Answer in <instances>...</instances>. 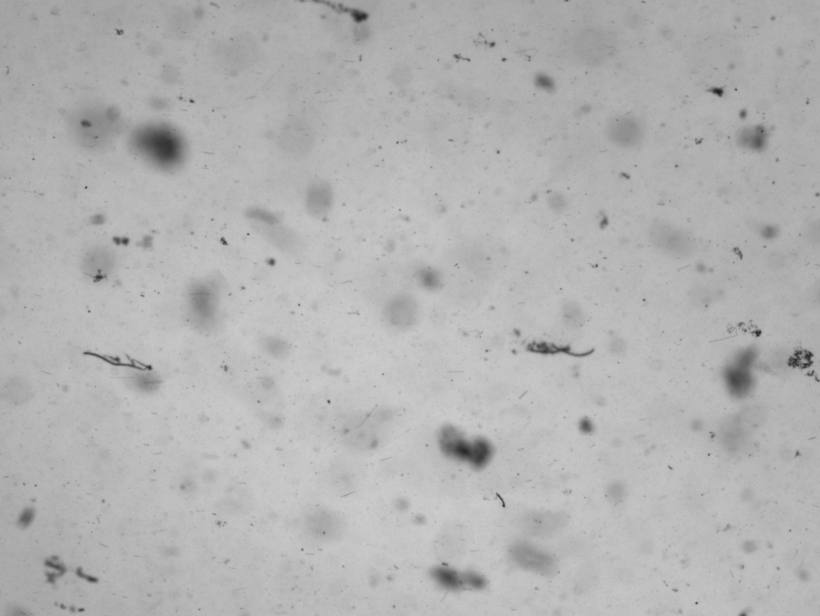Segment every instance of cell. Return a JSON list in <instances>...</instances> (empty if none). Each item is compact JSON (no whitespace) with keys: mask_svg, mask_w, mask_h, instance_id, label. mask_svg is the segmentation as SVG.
I'll return each instance as SVG.
<instances>
[{"mask_svg":"<svg viewBox=\"0 0 820 616\" xmlns=\"http://www.w3.org/2000/svg\"><path fill=\"white\" fill-rule=\"evenodd\" d=\"M332 201L330 187L323 182H316L308 187L306 191V211L313 218H323L330 210Z\"/></svg>","mask_w":820,"mask_h":616,"instance_id":"8992f818","label":"cell"},{"mask_svg":"<svg viewBox=\"0 0 820 616\" xmlns=\"http://www.w3.org/2000/svg\"><path fill=\"white\" fill-rule=\"evenodd\" d=\"M397 509L400 511H406L409 506L408 501L405 499L399 500L396 502Z\"/></svg>","mask_w":820,"mask_h":616,"instance_id":"4fadbf2b","label":"cell"},{"mask_svg":"<svg viewBox=\"0 0 820 616\" xmlns=\"http://www.w3.org/2000/svg\"><path fill=\"white\" fill-rule=\"evenodd\" d=\"M649 238L656 248L673 256L686 257L695 250L691 236L667 223L653 224Z\"/></svg>","mask_w":820,"mask_h":616,"instance_id":"6da1fadb","label":"cell"},{"mask_svg":"<svg viewBox=\"0 0 820 616\" xmlns=\"http://www.w3.org/2000/svg\"><path fill=\"white\" fill-rule=\"evenodd\" d=\"M438 445L443 454L453 460L468 463L472 442L466 440L455 427L446 425L438 435Z\"/></svg>","mask_w":820,"mask_h":616,"instance_id":"5b68a950","label":"cell"},{"mask_svg":"<svg viewBox=\"0 0 820 616\" xmlns=\"http://www.w3.org/2000/svg\"><path fill=\"white\" fill-rule=\"evenodd\" d=\"M494 449L492 445L484 438H476L472 441L471 454L469 464L476 469H481L487 466L493 457Z\"/></svg>","mask_w":820,"mask_h":616,"instance_id":"ba28073f","label":"cell"},{"mask_svg":"<svg viewBox=\"0 0 820 616\" xmlns=\"http://www.w3.org/2000/svg\"><path fill=\"white\" fill-rule=\"evenodd\" d=\"M509 556L522 568L541 575H551L556 567L554 558L550 554L526 543H516L511 546Z\"/></svg>","mask_w":820,"mask_h":616,"instance_id":"277c9868","label":"cell"},{"mask_svg":"<svg viewBox=\"0 0 820 616\" xmlns=\"http://www.w3.org/2000/svg\"><path fill=\"white\" fill-rule=\"evenodd\" d=\"M580 430L584 433H586V435H588V433L593 430V425L590 420H583L581 424H580Z\"/></svg>","mask_w":820,"mask_h":616,"instance_id":"7c38bea8","label":"cell"},{"mask_svg":"<svg viewBox=\"0 0 820 616\" xmlns=\"http://www.w3.org/2000/svg\"><path fill=\"white\" fill-rule=\"evenodd\" d=\"M625 494V490L620 483H614L608 488V495L611 501L617 502L622 501Z\"/></svg>","mask_w":820,"mask_h":616,"instance_id":"30bf717a","label":"cell"},{"mask_svg":"<svg viewBox=\"0 0 820 616\" xmlns=\"http://www.w3.org/2000/svg\"><path fill=\"white\" fill-rule=\"evenodd\" d=\"M117 256L108 247L97 245L87 249L81 257L82 272L95 282L107 279L114 271Z\"/></svg>","mask_w":820,"mask_h":616,"instance_id":"3957f363","label":"cell"},{"mask_svg":"<svg viewBox=\"0 0 820 616\" xmlns=\"http://www.w3.org/2000/svg\"><path fill=\"white\" fill-rule=\"evenodd\" d=\"M431 576L441 588L449 592H458L465 588L462 573L446 565H437L432 568Z\"/></svg>","mask_w":820,"mask_h":616,"instance_id":"52a82bcc","label":"cell"},{"mask_svg":"<svg viewBox=\"0 0 820 616\" xmlns=\"http://www.w3.org/2000/svg\"><path fill=\"white\" fill-rule=\"evenodd\" d=\"M33 511L31 510H29V509H28V510L25 511L23 512V514L21 515V518L20 519V524L23 526H27L28 525H29L31 524V520H33Z\"/></svg>","mask_w":820,"mask_h":616,"instance_id":"8fae6325","label":"cell"},{"mask_svg":"<svg viewBox=\"0 0 820 616\" xmlns=\"http://www.w3.org/2000/svg\"><path fill=\"white\" fill-rule=\"evenodd\" d=\"M462 577L465 588L482 590L487 586V579H485L483 575L477 573V572H464V573H462Z\"/></svg>","mask_w":820,"mask_h":616,"instance_id":"9c48e42d","label":"cell"},{"mask_svg":"<svg viewBox=\"0 0 820 616\" xmlns=\"http://www.w3.org/2000/svg\"><path fill=\"white\" fill-rule=\"evenodd\" d=\"M251 224L264 240L283 253L290 255L299 254L304 247L301 238L284 225L279 217L268 222L251 223Z\"/></svg>","mask_w":820,"mask_h":616,"instance_id":"7a4b0ae2","label":"cell"}]
</instances>
